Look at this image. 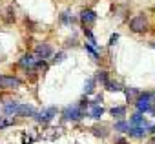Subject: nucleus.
Instances as JSON below:
<instances>
[{"label":"nucleus","instance_id":"1","mask_svg":"<svg viewBox=\"0 0 155 144\" xmlns=\"http://www.w3.org/2000/svg\"><path fill=\"white\" fill-rule=\"evenodd\" d=\"M4 113L8 115H35V108L33 106H28V104H18V102H13V104H6L4 106Z\"/></svg>","mask_w":155,"mask_h":144},{"label":"nucleus","instance_id":"2","mask_svg":"<svg viewBox=\"0 0 155 144\" xmlns=\"http://www.w3.org/2000/svg\"><path fill=\"white\" fill-rule=\"evenodd\" d=\"M82 117H84V106L75 104V106H68L64 110V119H68V120H81Z\"/></svg>","mask_w":155,"mask_h":144},{"label":"nucleus","instance_id":"3","mask_svg":"<svg viewBox=\"0 0 155 144\" xmlns=\"http://www.w3.org/2000/svg\"><path fill=\"white\" fill-rule=\"evenodd\" d=\"M130 28H131V31H135V33H142V31H146V28H148V20H146V17H144V15H137L135 18H131Z\"/></svg>","mask_w":155,"mask_h":144},{"label":"nucleus","instance_id":"4","mask_svg":"<svg viewBox=\"0 0 155 144\" xmlns=\"http://www.w3.org/2000/svg\"><path fill=\"white\" fill-rule=\"evenodd\" d=\"M137 110H139V113H146V111H150L151 110V93H144V95H140L139 99H137Z\"/></svg>","mask_w":155,"mask_h":144},{"label":"nucleus","instance_id":"5","mask_svg":"<svg viewBox=\"0 0 155 144\" xmlns=\"http://www.w3.org/2000/svg\"><path fill=\"white\" fill-rule=\"evenodd\" d=\"M15 88H20V80L17 77H8V75L0 77V90H15Z\"/></svg>","mask_w":155,"mask_h":144},{"label":"nucleus","instance_id":"6","mask_svg":"<svg viewBox=\"0 0 155 144\" xmlns=\"http://www.w3.org/2000/svg\"><path fill=\"white\" fill-rule=\"evenodd\" d=\"M35 115H37L38 122H49L57 115V108H48V110H42L40 113H35Z\"/></svg>","mask_w":155,"mask_h":144},{"label":"nucleus","instance_id":"7","mask_svg":"<svg viewBox=\"0 0 155 144\" xmlns=\"http://www.w3.org/2000/svg\"><path fill=\"white\" fill-rule=\"evenodd\" d=\"M95 20H97L95 11H91V9H84V11L81 13V22H82L84 26H91Z\"/></svg>","mask_w":155,"mask_h":144},{"label":"nucleus","instance_id":"8","mask_svg":"<svg viewBox=\"0 0 155 144\" xmlns=\"http://www.w3.org/2000/svg\"><path fill=\"white\" fill-rule=\"evenodd\" d=\"M51 53H53V49H51L49 44H38V46L35 47V55H37L38 58H48Z\"/></svg>","mask_w":155,"mask_h":144},{"label":"nucleus","instance_id":"9","mask_svg":"<svg viewBox=\"0 0 155 144\" xmlns=\"http://www.w3.org/2000/svg\"><path fill=\"white\" fill-rule=\"evenodd\" d=\"M20 66L26 67V69H35V67H37V60H35L31 55H24V57L20 58Z\"/></svg>","mask_w":155,"mask_h":144},{"label":"nucleus","instance_id":"10","mask_svg":"<svg viewBox=\"0 0 155 144\" xmlns=\"http://www.w3.org/2000/svg\"><path fill=\"white\" fill-rule=\"evenodd\" d=\"M128 133H130V137L140 139V137H144L146 128H142V126H130V128H128Z\"/></svg>","mask_w":155,"mask_h":144},{"label":"nucleus","instance_id":"11","mask_svg":"<svg viewBox=\"0 0 155 144\" xmlns=\"http://www.w3.org/2000/svg\"><path fill=\"white\" fill-rule=\"evenodd\" d=\"M102 113H104V108H102L101 104H95V102H93V106H91V110H90V115H91V119L99 120V119L102 117Z\"/></svg>","mask_w":155,"mask_h":144},{"label":"nucleus","instance_id":"12","mask_svg":"<svg viewBox=\"0 0 155 144\" xmlns=\"http://www.w3.org/2000/svg\"><path fill=\"white\" fill-rule=\"evenodd\" d=\"M111 115L115 119H122L126 115V108L124 106H115V108H111Z\"/></svg>","mask_w":155,"mask_h":144},{"label":"nucleus","instance_id":"13","mask_svg":"<svg viewBox=\"0 0 155 144\" xmlns=\"http://www.w3.org/2000/svg\"><path fill=\"white\" fill-rule=\"evenodd\" d=\"M13 122H15V119H13L11 115H8V117H0V129L6 128V126H11Z\"/></svg>","mask_w":155,"mask_h":144},{"label":"nucleus","instance_id":"14","mask_svg":"<svg viewBox=\"0 0 155 144\" xmlns=\"http://www.w3.org/2000/svg\"><path fill=\"white\" fill-rule=\"evenodd\" d=\"M84 91H86L88 95H91V93L95 91V79H88V82H86V86H84Z\"/></svg>","mask_w":155,"mask_h":144},{"label":"nucleus","instance_id":"15","mask_svg":"<svg viewBox=\"0 0 155 144\" xmlns=\"http://www.w3.org/2000/svg\"><path fill=\"white\" fill-rule=\"evenodd\" d=\"M95 46H97V44H91V42H90V44H86V51H88V53H90V55H91L95 60H97V58H99V53H97Z\"/></svg>","mask_w":155,"mask_h":144},{"label":"nucleus","instance_id":"16","mask_svg":"<svg viewBox=\"0 0 155 144\" xmlns=\"http://www.w3.org/2000/svg\"><path fill=\"white\" fill-rule=\"evenodd\" d=\"M104 86H106L110 91H120V90H122V88H120V84H117V82H110V80H108Z\"/></svg>","mask_w":155,"mask_h":144},{"label":"nucleus","instance_id":"17","mask_svg":"<svg viewBox=\"0 0 155 144\" xmlns=\"http://www.w3.org/2000/svg\"><path fill=\"white\" fill-rule=\"evenodd\" d=\"M128 128H130V124L124 122V120H120V122L115 124V131H128Z\"/></svg>","mask_w":155,"mask_h":144},{"label":"nucleus","instance_id":"18","mask_svg":"<svg viewBox=\"0 0 155 144\" xmlns=\"http://www.w3.org/2000/svg\"><path fill=\"white\" fill-rule=\"evenodd\" d=\"M97 80H99V82H102V84H106V82H108V75H106V71H99Z\"/></svg>","mask_w":155,"mask_h":144},{"label":"nucleus","instance_id":"19","mask_svg":"<svg viewBox=\"0 0 155 144\" xmlns=\"http://www.w3.org/2000/svg\"><path fill=\"white\" fill-rule=\"evenodd\" d=\"M64 58H66V53L62 51V53H57V57H55V60H53V62H55V64H58V62H62Z\"/></svg>","mask_w":155,"mask_h":144},{"label":"nucleus","instance_id":"20","mask_svg":"<svg viewBox=\"0 0 155 144\" xmlns=\"http://www.w3.org/2000/svg\"><path fill=\"white\" fill-rule=\"evenodd\" d=\"M117 40H119V35H111V38H110V44L113 46V44H115Z\"/></svg>","mask_w":155,"mask_h":144},{"label":"nucleus","instance_id":"21","mask_svg":"<svg viewBox=\"0 0 155 144\" xmlns=\"http://www.w3.org/2000/svg\"><path fill=\"white\" fill-rule=\"evenodd\" d=\"M151 104H155V93H151Z\"/></svg>","mask_w":155,"mask_h":144},{"label":"nucleus","instance_id":"22","mask_svg":"<svg viewBox=\"0 0 155 144\" xmlns=\"http://www.w3.org/2000/svg\"><path fill=\"white\" fill-rule=\"evenodd\" d=\"M151 47H155V42H151Z\"/></svg>","mask_w":155,"mask_h":144}]
</instances>
